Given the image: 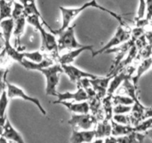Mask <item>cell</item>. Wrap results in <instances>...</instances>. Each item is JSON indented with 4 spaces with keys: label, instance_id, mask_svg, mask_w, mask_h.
<instances>
[{
    "label": "cell",
    "instance_id": "obj_37",
    "mask_svg": "<svg viewBox=\"0 0 152 143\" xmlns=\"http://www.w3.org/2000/svg\"><path fill=\"white\" fill-rule=\"evenodd\" d=\"M0 143H8L7 140L4 139L3 136H0Z\"/></svg>",
    "mask_w": 152,
    "mask_h": 143
},
{
    "label": "cell",
    "instance_id": "obj_9",
    "mask_svg": "<svg viewBox=\"0 0 152 143\" xmlns=\"http://www.w3.org/2000/svg\"><path fill=\"white\" fill-rule=\"evenodd\" d=\"M61 66H62L63 72L68 76L71 81L74 82V83H78L80 80H83V79H93L98 77V75L96 74L82 70L81 69L78 68L72 64Z\"/></svg>",
    "mask_w": 152,
    "mask_h": 143
},
{
    "label": "cell",
    "instance_id": "obj_38",
    "mask_svg": "<svg viewBox=\"0 0 152 143\" xmlns=\"http://www.w3.org/2000/svg\"><path fill=\"white\" fill-rule=\"evenodd\" d=\"M10 143H11V142H10Z\"/></svg>",
    "mask_w": 152,
    "mask_h": 143
},
{
    "label": "cell",
    "instance_id": "obj_19",
    "mask_svg": "<svg viewBox=\"0 0 152 143\" xmlns=\"http://www.w3.org/2000/svg\"><path fill=\"white\" fill-rule=\"evenodd\" d=\"M20 64L24 68L26 69L39 71L40 69L45 68V67L53 65V62L51 60L47 59V58H44V60L42 61H41L40 63H33L26 59H23Z\"/></svg>",
    "mask_w": 152,
    "mask_h": 143
},
{
    "label": "cell",
    "instance_id": "obj_3",
    "mask_svg": "<svg viewBox=\"0 0 152 143\" xmlns=\"http://www.w3.org/2000/svg\"><path fill=\"white\" fill-rule=\"evenodd\" d=\"M13 26H14V21L12 18L4 19L0 22V35L2 36L4 45L3 52L7 54V56L12 60L21 63L22 60L24 59L22 52H19L17 49L13 47L10 43L11 36L13 35Z\"/></svg>",
    "mask_w": 152,
    "mask_h": 143
},
{
    "label": "cell",
    "instance_id": "obj_26",
    "mask_svg": "<svg viewBox=\"0 0 152 143\" xmlns=\"http://www.w3.org/2000/svg\"><path fill=\"white\" fill-rule=\"evenodd\" d=\"M9 99L10 98L7 96L5 89L0 95V117H5L6 116V110H7V106L9 104Z\"/></svg>",
    "mask_w": 152,
    "mask_h": 143
},
{
    "label": "cell",
    "instance_id": "obj_18",
    "mask_svg": "<svg viewBox=\"0 0 152 143\" xmlns=\"http://www.w3.org/2000/svg\"><path fill=\"white\" fill-rule=\"evenodd\" d=\"M95 130V139H102L111 136V123L108 119L102 121L96 124Z\"/></svg>",
    "mask_w": 152,
    "mask_h": 143
},
{
    "label": "cell",
    "instance_id": "obj_28",
    "mask_svg": "<svg viewBox=\"0 0 152 143\" xmlns=\"http://www.w3.org/2000/svg\"><path fill=\"white\" fill-rule=\"evenodd\" d=\"M24 14V7L21 3L19 1H15L13 2V6L12 7V15L11 18L14 19L20 17L21 16Z\"/></svg>",
    "mask_w": 152,
    "mask_h": 143
},
{
    "label": "cell",
    "instance_id": "obj_27",
    "mask_svg": "<svg viewBox=\"0 0 152 143\" xmlns=\"http://www.w3.org/2000/svg\"><path fill=\"white\" fill-rule=\"evenodd\" d=\"M113 99V102L115 104H123V105L132 106L134 104V101L132 98L129 96H125V95H117L111 97Z\"/></svg>",
    "mask_w": 152,
    "mask_h": 143
},
{
    "label": "cell",
    "instance_id": "obj_29",
    "mask_svg": "<svg viewBox=\"0 0 152 143\" xmlns=\"http://www.w3.org/2000/svg\"><path fill=\"white\" fill-rule=\"evenodd\" d=\"M132 106L123 105V104H116L112 109L114 114H126L132 112Z\"/></svg>",
    "mask_w": 152,
    "mask_h": 143
},
{
    "label": "cell",
    "instance_id": "obj_34",
    "mask_svg": "<svg viewBox=\"0 0 152 143\" xmlns=\"http://www.w3.org/2000/svg\"><path fill=\"white\" fill-rule=\"evenodd\" d=\"M103 143H117V137H114L113 136L106 137L105 139H103Z\"/></svg>",
    "mask_w": 152,
    "mask_h": 143
},
{
    "label": "cell",
    "instance_id": "obj_31",
    "mask_svg": "<svg viewBox=\"0 0 152 143\" xmlns=\"http://www.w3.org/2000/svg\"><path fill=\"white\" fill-rule=\"evenodd\" d=\"M146 1L145 0H139V7L137 10V19H143L146 13Z\"/></svg>",
    "mask_w": 152,
    "mask_h": 143
},
{
    "label": "cell",
    "instance_id": "obj_15",
    "mask_svg": "<svg viewBox=\"0 0 152 143\" xmlns=\"http://www.w3.org/2000/svg\"><path fill=\"white\" fill-rule=\"evenodd\" d=\"M95 139V130H74L70 137L71 143H90Z\"/></svg>",
    "mask_w": 152,
    "mask_h": 143
},
{
    "label": "cell",
    "instance_id": "obj_2",
    "mask_svg": "<svg viewBox=\"0 0 152 143\" xmlns=\"http://www.w3.org/2000/svg\"><path fill=\"white\" fill-rule=\"evenodd\" d=\"M39 18L37 15H31L26 16V22L34 27L39 32L42 39V49L50 53H54V55H57V56H59L56 35L51 32H48L45 29L40 22Z\"/></svg>",
    "mask_w": 152,
    "mask_h": 143
},
{
    "label": "cell",
    "instance_id": "obj_35",
    "mask_svg": "<svg viewBox=\"0 0 152 143\" xmlns=\"http://www.w3.org/2000/svg\"><path fill=\"white\" fill-rule=\"evenodd\" d=\"M6 119H7V116L5 117H0V136L2 135L3 130H4V124H5Z\"/></svg>",
    "mask_w": 152,
    "mask_h": 143
},
{
    "label": "cell",
    "instance_id": "obj_36",
    "mask_svg": "<svg viewBox=\"0 0 152 143\" xmlns=\"http://www.w3.org/2000/svg\"><path fill=\"white\" fill-rule=\"evenodd\" d=\"M90 143H103V139H96Z\"/></svg>",
    "mask_w": 152,
    "mask_h": 143
},
{
    "label": "cell",
    "instance_id": "obj_23",
    "mask_svg": "<svg viewBox=\"0 0 152 143\" xmlns=\"http://www.w3.org/2000/svg\"><path fill=\"white\" fill-rule=\"evenodd\" d=\"M12 2L9 0H0V22L11 18Z\"/></svg>",
    "mask_w": 152,
    "mask_h": 143
},
{
    "label": "cell",
    "instance_id": "obj_12",
    "mask_svg": "<svg viewBox=\"0 0 152 143\" xmlns=\"http://www.w3.org/2000/svg\"><path fill=\"white\" fill-rule=\"evenodd\" d=\"M89 51L91 54L94 52V46L92 45H84L83 47L78 48L76 49H72L69 52H66L64 55L58 57V61L60 65H68L71 64L83 52Z\"/></svg>",
    "mask_w": 152,
    "mask_h": 143
},
{
    "label": "cell",
    "instance_id": "obj_25",
    "mask_svg": "<svg viewBox=\"0 0 152 143\" xmlns=\"http://www.w3.org/2000/svg\"><path fill=\"white\" fill-rule=\"evenodd\" d=\"M151 118H147L143 122H140L139 124H137L135 126H134V132L142 133L145 132H148V131L151 130Z\"/></svg>",
    "mask_w": 152,
    "mask_h": 143
},
{
    "label": "cell",
    "instance_id": "obj_8",
    "mask_svg": "<svg viewBox=\"0 0 152 143\" xmlns=\"http://www.w3.org/2000/svg\"><path fill=\"white\" fill-rule=\"evenodd\" d=\"M68 124L74 130H91L97 124L96 118L90 113L74 114L68 121Z\"/></svg>",
    "mask_w": 152,
    "mask_h": 143
},
{
    "label": "cell",
    "instance_id": "obj_30",
    "mask_svg": "<svg viewBox=\"0 0 152 143\" xmlns=\"http://www.w3.org/2000/svg\"><path fill=\"white\" fill-rule=\"evenodd\" d=\"M8 70L0 68V95L3 91L6 89V81H7V74Z\"/></svg>",
    "mask_w": 152,
    "mask_h": 143
},
{
    "label": "cell",
    "instance_id": "obj_5",
    "mask_svg": "<svg viewBox=\"0 0 152 143\" xmlns=\"http://www.w3.org/2000/svg\"><path fill=\"white\" fill-rule=\"evenodd\" d=\"M39 72H40L45 77L46 95L56 96V94L57 92L56 87L59 84L60 75L62 73H63L62 66L59 63H53L50 66L40 69Z\"/></svg>",
    "mask_w": 152,
    "mask_h": 143
},
{
    "label": "cell",
    "instance_id": "obj_1",
    "mask_svg": "<svg viewBox=\"0 0 152 143\" xmlns=\"http://www.w3.org/2000/svg\"><path fill=\"white\" fill-rule=\"evenodd\" d=\"M88 8H96L98 9V10H102V11L103 12H105V13L111 15V16H112V17H114V19H117L119 22V23L120 24V25L127 28V25H126V22H124L123 17L121 15L118 14V13H115V12L106 8V7H105L104 6H102L96 1V0H90V1L84 3V4H82L81 6L77 7H62V6L59 7V10H60L61 13V17H62V25H61L60 28H59V29L54 30V31H56V32H59V31H63L65 28L69 27L70 24L71 23V22H72L76 17H77L82 12H83L84 10H87V9Z\"/></svg>",
    "mask_w": 152,
    "mask_h": 143
},
{
    "label": "cell",
    "instance_id": "obj_20",
    "mask_svg": "<svg viewBox=\"0 0 152 143\" xmlns=\"http://www.w3.org/2000/svg\"><path fill=\"white\" fill-rule=\"evenodd\" d=\"M152 63V60L151 57H146L142 61L140 64L138 66L137 69V73L133 77V84L135 86H137L138 83V80H139L140 77L143 74H145L147 71L150 69Z\"/></svg>",
    "mask_w": 152,
    "mask_h": 143
},
{
    "label": "cell",
    "instance_id": "obj_11",
    "mask_svg": "<svg viewBox=\"0 0 152 143\" xmlns=\"http://www.w3.org/2000/svg\"><path fill=\"white\" fill-rule=\"evenodd\" d=\"M114 74H109L106 77L98 76L93 79H89V82L92 89L94 91L95 94L99 97L103 98L106 95L107 90L111 80L112 79Z\"/></svg>",
    "mask_w": 152,
    "mask_h": 143
},
{
    "label": "cell",
    "instance_id": "obj_13",
    "mask_svg": "<svg viewBox=\"0 0 152 143\" xmlns=\"http://www.w3.org/2000/svg\"><path fill=\"white\" fill-rule=\"evenodd\" d=\"M1 136H3L7 140L10 141L11 143H25L20 133L13 128V126L7 119H6L2 135Z\"/></svg>",
    "mask_w": 152,
    "mask_h": 143
},
{
    "label": "cell",
    "instance_id": "obj_10",
    "mask_svg": "<svg viewBox=\"0 0 152 143\" xmlns=\"http://www.w3.org/2000/svg\"><path fill=\"white\" fill-rule=\"evenodd\" d=\"M56 100L53 104H59L61 101H71V102H81V101H87L89 97L85 89L80 85L76 92H56Z\"/></svg>",
    "mask_w": 152,
    "mask_h": 143
},
{
    "label": "cell",
    "instance_id": "obj_7",
    "mask_svg": "<svg viewBox=\"0 0 152 143\" xmlns=\"http://www.w3.org/2000/svg\"><path fill=\"white\" fill-rule=\"evenodd\" d=\"M6 92H7V96L10 99H13V98H21V99L24 100L25 101L33 103V104H34L38 107L39 111L44 116H45L47 114V112H46L45 109L43 107L42 104L40 102L39 99L26 94L25 91L22 88L19 87V86L6 81Z\"/></svg>",
    "mask_w": 152,
    "mask_h": 143
},
{
    "label": "cell",
    "instance_id": "obj_21",
    "mask_svg": "<svg viewBox=\"0 0 152 143\" xmlns=\"http://www.w3.org/2000/svg\"><path fill=\"white\" fill-rule=\"evenodd\" d=\"M22 5L24 7V14H25V17L28 16H31V15H37L42 19L44 23L46 24L44 19L42 16L41 13H40L39 10L37 8L35 0H25Z\"/></svg>",
    "mask_w": 152,
    "mask_h": 143
},
{
    "label": "cell",
    "instance_id": "obj_17",
    "mask_svg": "<svg viewBox=\"0 0 152 143\" xmlns=\"http://www.w3.org/2000/svg\"><path fill=\"white\" fill-rule=\"evenodd\" d=\"M111 136L114 137L128 136L132 132H134V127L131 125H121L114 122L111 119Z\"/></svg>",
    "mask_w": 152,
    "mask_h": 143
},
{
    "label": "cell",
    "instance_id": "obj_33",
    "mask_svg": "<svg viewBox=\"0 0 152 143\" xmlns=\"http://www.w3.org/2000/svg\"><path fill=\"white\" fill-rule=\"evenodd\" d=\"M117 143H132V139L129 135L124 136L117 137Z\"/></svg>",
    "mask_w": 152,
    "mask_h": 143
},
{
    "label": "cell",
    "instance_id": "obj_14",
    "mask_svg": "<svg viewBox=\"0 0 152 143\" xmlns=\"http://www.w3.org/2000/svg\"><path fill=\"white\" fill-rule=\"evenodd\" d=\"M132 73V72L126 71L121 72L118 73L117 74H114L109 83V86H108V90H107V96L112 97L114 95V92H116V90L120 87V86L124 82V80L129 78Z\"/></svg>",
    "mask_w": 152,
    "mask_h": 143
},
{
    "label": "cell",
    "instance_id": "obj_16",
    "mask_svg": "<svg viewBox=\"0 0 152 143\" xmlns=\"http://www.w3.org/2000/svg\"><path fill=\"white\" fill-rule=\"evenodd\" d=\"M58 104L64 106L68 111L74 114L88 113L90 111V105L87 101L81 102H71V101H61Z\"/></svg>",
    "mask_w": 152,
    "mask_h": 143
},
{
    "label": "cell",
    "instance_id": "obj_4",
    "mask_svg": "<svg viewBox=\"0 0 152 143\" xmlns=\"http://www.w3.org/2000/svg\"><path fill=\"white\" fill-rule=\"evenodd\" d=\"M50 32L53 33L55 35L58 36L56 39L57 41V47L59 52H62L65 50H72V49H78V48L83 47L84 45L81 44L77 41L75 35V25H70L65 30L59 32H56L54 30L52 29L49 27Z\"/></svg>",
    "mask_w": 152,
    "mask_h": 143
},
{
    "label": "cell",
    "instance_id": "obj_24",
    "mask_svg": "<svg viewBox=\"0 0 152 143\" xmlns=\"http://www.w3.org/2000/svg\"><path fill=\"white\" fill-rule=\"evenodd\" d=\"M24 59L31 61L33 63H40L44 60V55L39 51L31 52H22Z\"/></svg>",
    "mask_w": 152,
    "mask_h": 143
},
{
    "label": "cell",
    "instance_id": "obj_6",
    "mask_svg": "<svg viewBox=\"0 0 152 143\" xmlns=\"http://www.w3.org/2000/svg\"><path fill=\"white\" fill-rule=\"evenodd\" d=\"M126 27H123L120 25L116 32L114 33L112 37L108 40V43L99 50L94 51L92 53V57H96L97 55L104 53V52L105 53L108 51L111 50V49H114V47H116V46L123 44V43H126L128 40H129L132 34H131L130 31L126 29Z\"/></svg>",
    "mask_w": 152,
    "mask_h": 143
},
{
    "label": "cell",
    "instance_id": "obj_22",
    "mask_svg": "<svg viewBox=\"0 0 152 143\" xmlns=\"http://www.w3.org/2000/svg\"><path fill=\"white\" fill-rule=\"evenodd\" d=\"M14 26H13V35L18 40V41H20V38L25 31V25H26V17L25 15H22L20 17L14 19Z\"/></svg>",
    "mask_w": 152,
    "mask_h": 143
},
{
    "label": "cell",
    "instance_id": "obj_32",
    "mask_svg": "<svg viewBox=\"0 0 152 143\" xmlns=\"http://www.w3.org/2000/svg\"><path fill=\"white\" fill-rule=\"evenodd\" d=\"M114 122L121 125H130V119L126 116V114H114L113 119Z\"/></svg>",
    "mask_w": 152,
    "mask_h": 143
}]
</instances>
